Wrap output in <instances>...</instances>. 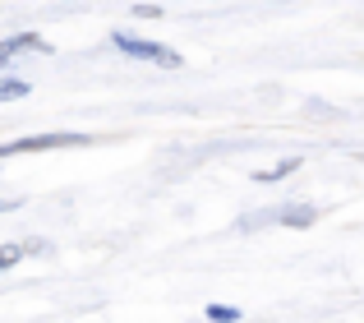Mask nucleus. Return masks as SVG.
<instances>
[{"label": "nucleus", "instance_id": "nucleus-1", "mask_svg": "<svg viewBox=\"0 0 364 323\" xmlns=\"http://www.w3.org/2000/svg\"><path fill=\"white\" fill-rule=\"evenodd\" d=\"M88 144V134H33V139H18V144H5L0 157H14V153H46V148H79Z\"/></svg>", "mask_w": 364, "mask_h": 323}, {"label": "nucleus", "instance_id": "nucleus-2", "mask_svg": "<svg viewBox=\"0 0 364 323\" xmlns=\"http://www.w3.org/2000/svg\"><path fill=\"white\" fill-rule=\"evenodd\" d=\"M111 42H116L124 55H143V60H157V65H171V70H180V55H176V51H166V46H157V42H148V37L116 33Z\"/></svg>", "mask_w": 364, "mask_h": 323}, {"label": "nucleus", "instance_id": "nucleus-3", "mask_svg": "<svg viewBox=\"0 0 364 323\" xmlns=\"http://www.w3.org/2000/svg\"><path fill=\"white\" fill-rule=\"evenodd\" d=\"M18 51H51V42H42L37 33H18V37H9V42H0V65H9Z\"/></svg>", "mask_w": 364, "mask_h": 323}, {"label": "nucleus", "instance_id": "nucleus-4", "mask_svg": "<svg viewBox=\"0 0 364 323\" xmlns=\"http://www.w3.org/2000/svg\"><path fill=\"white\" fill-rule=\"evenodd\" d=\"M277 217H282L286 226H309V222H314V217H318V213H314V208L304 203V208H282V213H277Z\"/></svg>", "mask_w": 364, "mask_h": 323}, {"label": "nucleus", "instance_id": "nucleus-5", "mask_svg": "<svg viewBox=\"0 0 364 323\" xmlns=\"http://www.w3.org/2000/svg\"><path fill=\"white\" fill-rule=\"evenodd\" d=\"M28 97V83L23 79H0V102H18Z\"/></svg>", "mask_w": 364, "mask_h": 323}, {"label": "nucleus", "instance_id": "nucleus-6", "mask_svg": "<svg viewBox=\"0 0 364 323\" xmlns=\"http://www.w3.org/2000/svg\"><path fill=\"white\" fill-rule=\"evenodd\" d=\"M300 166V157H286V162H277V166H267V171H258V180H282V176H291V171Z\"/></svg>", "mask_w": 364, "mask_h": 323}, {"label": "nucleus", "instance_id": "nucleus-7", "mask_svg": "<svg viewBox=\"0 0 364 323\" xmlns=\"http://www.w3.org/2000/svg\"><path fill=\"white\" fill-rule=\"evenodd\" d=\"M208 319H213V323H235V319H240V309H231V305H208Z\"/></svg>", "mask_w": 364, "mask_h": 323}, {"label": "nucleus", "instance_id": "nucleus-8", "mask_svg": "<svg viewBox=\"0 0 364 323\" xmlns=\"http://www.w3.org/2000/svg\"><path fill=\"white\" fill-rule=\"evenodd\" d=\"M23 254H28V245H5V250H0V272H5L14 259H23Z\"/></svg>", "mask_w": 364, "mask_h": 323}, {"label": "nucleus", "instance_id": "nucleus-9", "mask_svg": "<svg viewBox=\"0 0 364 323\" xmlns=\"http://www.w3.org/2000/svg\"><path fill=\"white\" fill-rule=\"evenodd\" d=\"M0 208H9V203H0Z\"/></svg>", "mask_w": 364, "mask_h": 323}]
</instances>
